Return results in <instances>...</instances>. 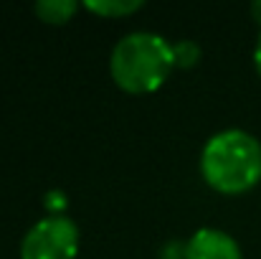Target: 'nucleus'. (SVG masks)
Returning <instances> with one entry per match:
<instances>
[{
	"label": "nucleus",
	"instance_id": "f257e3e1",
	"mask_svg": "<svg viewBox=\"0 0 261 259\" xmlns=\"http://www.w3.org/2000/svg\"><path fill=\"white\" fill-rule=\"evenodd\" d=\"M203 180L226 196L251 191L261 180V143L246 130L213 135L200 153Z\"/></svg>",
	"mask_w": 261,
	"mask_h": 259
},
{
	"label": "nucleus",
	"instance_id": "f03ea898",
	"mask_svg": "<svg viewBox=\"0 0 261 259\" xmlns=\"http://www.w3.org/2000/svg\"><path fill=\"white\" fill-rule=\"evenodd\" d=\"M173 69V43L150 31H135L119 38L109 59L114 84L129 94H150L160 89Z\"/></svg>",
	"mask_w": 261,
	"mask_h": 259
},
{
	"label": "nucleus",
	"instance_id": "7ed1b4c3",
	"mask_svg": "<svg viewBox=\"0 0 261 259\" xmlns=\"http://www.w3.org/2000/svg\"><path fill=\"white\" fill-rule=\"evenodd\" d=\"M76 254L79 226L69 216H43L20 242V259H76Z\"/></svg>",
	"mask_w": 261,
	"mask_h": 259
},
{
	"label": "nucleus",
	"instance_id": "20e7f679",
	"mask_svg": "<svg viewBox=\"0 0 261 259\" xmlns=\"http://www.w3.org/2000/svg\"><path fill=\"white\" fill-rule=\"evenodd\" d=\"M188 259H244L239 242L221 229H198L188 239Z\"/></svg>",
	"mask_w": 261,
	"mask_h": 259
},
{
	"label": "nucleus",
	"instance_id": "39448f33",
	"mask_svg": "<svg viewBox=\"0 0 261 259\" xmlns=\"http://www.w3.org/2000/svg\"><path fill=\"white\" fill-rule=\"evenodd\" d=\"M79 8H82V3H76V0H38V3L33 5L36 15H38L43 23H51V26H64V23H69V20L76 15Z\"/></svg>",
	"mask_w": 261,
	"mask_h": 259
},
{
	"label": "nucleus",
	"instance_id": "423d86ee",
	"mask_svg": "<svg viewBox=\"0 0 261 259\" xmlns=\"http://www.w3.org/2000/svg\"><path fill=\"white\" fill-rule=\"evenodd\" d=\"M142 0H87L84 8L89 13H96L101 18H124L142 8Z\"/></svg>",
	"mask_w": 261,
	"mask_h": 259
},
{
	"label": "nucleus",
	"instance_id": "0eeeda50",
	"mask_svg": "<svg viewBox=\"0 0 261 259\" xmlns=\"http://www.w3.org/2000/svg\"><path fill=\"white\" fill-rule=\"evenodd\" d=\"M173 54H175V66L177 69H193L200 61V46L195 41H177L173 43Z\"/></svg>",
	"mask_w": 261,
	"mask_h": 259
},
{
	"label": "nucleus",
	"instance_id": "6e6552de",
	"mask_svg": "<svg viewBox=\"0 0 261 259\" xmlns=\"http://www.w3.org/2000/svg\"><path fill=\"white\" fill-rule=\"evenodd\" d=\"M43 206H46L48 216H66L64 211H66V206H69V196H66L64 191H59V188L46 191V196H43Z\"/></svg>",
	"mask_w": 261,
	"mask_h": 259
},
{
	"label": "nucleus",
	"instance_id": "1a4fd4ad",
	"mask_svg": "<svg viewBox=\"0 0 261 259\" xmlns=\"http://www.w3.org/2000/svg\"><path fill=\"white\" fill-rule=\"evenodd\" d=\"M160 259H188V244H182V242H168L160 249Z\"/></svg>",
	"mask_w": 261,
	"mask_h": 259
},
{
	"label": "nucleus",
	"instance_id": "9d476101",
	"mask_svg": "<svg viewBox=\"0 0 261 259\" xmlns=\"http://www.w3.org/2000/svg\"><path fill=\"white\" fill-rule=\"evenodd\" d=\"M254 64H256V72H259V77H261V36H259V41H256V49H254Z\"/></svg>",
	"mask_w": 261,
	"mask_h": 259
},
{
	"label": "nucleus",
	"instance_id": "9b49d317",
	"mask_svg": "<svg viewBox=\"0 0 261 259\" xmlns=\"http://www.w3.org/2000/svg\"><path fill=\"white\" fill-rule=\"evenodd\" d=\"M251 15H254V20L261 26V0H254V3H251Z\"/></svg>",
	"mask_w": 261,
	"mask_h": 259
}]
</instances>
